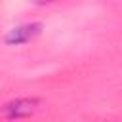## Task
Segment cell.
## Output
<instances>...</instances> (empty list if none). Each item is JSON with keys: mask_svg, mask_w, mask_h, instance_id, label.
Instances as JSON below:
<instances>
[{"mask_svg": "<svg viewBox=\"0 0 122 122\" xmlns=\"http://www.w3.org/2000/svg\"><path fill=\"white\" fill-rule=\"evenodd\" d=\"M42 101L38 97H15L0 107V118L6 122H19L32 116L40 109Z\"/></svg>", "mask_w": 122, "mask_h": 122, "instance_id": "obj_1", "label": "cell"}, {"mask_svg": "<svg viewBox=\"0 0 122 122\" xmlns=\"http://www.w3.org/2000/svg\"><path fill=\"white\" fill-rule=\"evenodd\" d=\"M42 30V23L38 21H30V23H23V25H17L15 29H11L4 40L8 46H23V44H29L32 42Z\"/></svg>", "mask_w": 122, "mask_h": 122, "instance_id": "obj_2", "label": "cell"}]
</instances>
